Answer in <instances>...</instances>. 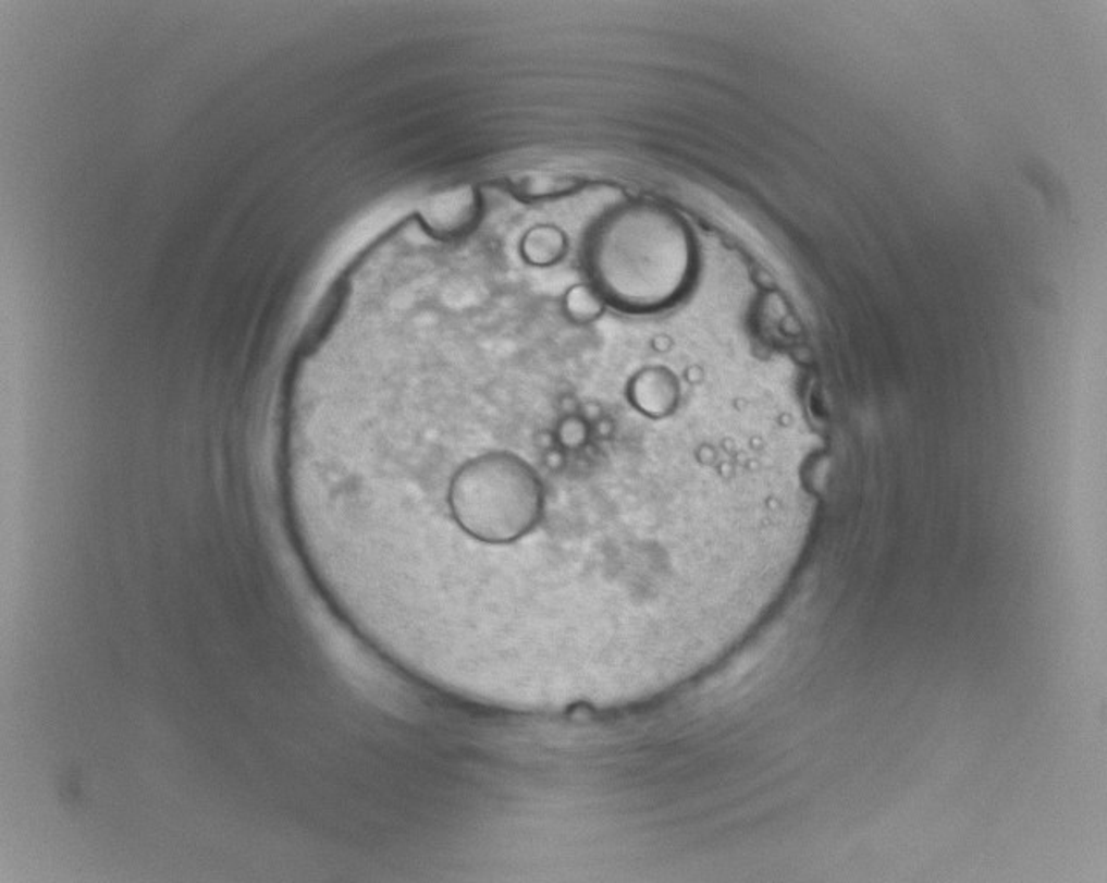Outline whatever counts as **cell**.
Listing matches in <instances>:
<instances>
[{
	"instance_id": "obj_1",
	"label": "cell",
	"mask_w": 1107,
	"mask_h": 883,
	"mask_svg": "<svg viewBox=\"0 0 1107 883\" xmlns=\"http://www.w3.org/2000/svg\"><path fill=\"white\" fill-rule=\"evenodd\" d=\"M694 267L691 238L677 218L654 207H629L603 223L589 247V269L603 301L624 309L668 305L686 290Z\"/></svg>"
},
{
	"instance_id": "obj_2",
	"label": "cell",
	"mask_w": 1107,
	"mask_h": 883,
	"mask_svg": "<svg viewBox=\"0 0 1107 883\" xmlns=\"http://www.w3.org/2000/svg\"><path fill=\"white\" fill-rule=\"evenodd\" d=\"M479 203L470 188H453L433 195L425 206L422 221L439 235L462 234L476 221Z\"/></svg>"
},
{
	"instance_id": "obj_3",
	"label": "cell",
	"mask_w": 1107,
	"mask_h": 883,
	"mask_svg": "<svg viewBox=\"0 0 1107 883\" xmlns=\"http://www.w3.org/2000/svg\"><path fill=\"white\" fill-rule=\"evenodd\" d=\"M631 402L649 416H664L677 404V384L661 370H647L632 381Z\"/></svg>"
},
{
	"instance_id": "obj_4",
	"label": "cell",
	"mask_w": 1107,
	"mask_h": 883,
	"mask_svg": "<svg viewBox=\"0 0 1107 883\" xmlns=\"http://www.w3.org/2000/svg\"><path fill=\"white\" fill-rule=\"evenodd\" d=\"M526 260L534 265H551L565 253V237L559 230L540 226L529 232L522 244Z\"/></svg>"
},
{
	"instance_id": "obj_5",
	"label": "cell",
	"mask_w": 1107,
	"mask_h": 883,
	"mask_svg": "<svg viewBox=\"0 0 1107 883\" xmlns=\"http://www.w3.org/2000/svg\"><path fill=\"white\" fill-rule=\"evenodd\" d=\"M603 296L596 287L575 286L566 296V310L575 321H591L603 310Z\"/></svg>"
},
{
	"instance_id": "obj_6",
	"label": "cell",
	"mask_w": 1107,
	"mask_h": 883,
	"mask_svg": "<svg viewBox=\"0 0 1107 883\" xmlns=\"http://www.w3.org/2000/svg\"><path fill=\"white\" fill-rule=\"evenodd\" d=\"M520 192L531 197H542V195L556 194L561 192V188L565 186L563 180L557 175L552 174H531L525 175L520 180Z\"/></svg>"
}]
</instances>
